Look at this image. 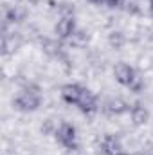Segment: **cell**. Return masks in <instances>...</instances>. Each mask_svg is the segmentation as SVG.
Wrapping results in <instances>:
<instances>
[{"mask_svg":"<svg viewBox=\"0 0 153 155\" xmlns=\"http://www.w3.org/2000/svg\"><path fill=\"white\" fill-rule=\"evenodd\" d=\"M105 4H106L108 7L115 9V7H121V5H124V0H106Z\"/></svg>","mask_w":153,"mask_h":155,"instance_id":"cell-11","label":"cell"},{"mask_svg":"<svg viewBox=\"0 0 153 155\" xmlns=\"http://www.w3.org/2000/svg\"><path fill=\"white\" fill-rule=\"evenodd\" d=\"M137 78H139L137 71H135L130 63H126V61H117L114 65V79L121 85V87L130 88Z\"/></svg>","mask_w":153,"mask_h":155,"instance_id":"cell-4","label":"cell"},{"mask_svg":"<svg viewBox=\"0 0 153 155\" xmlns=\"http://www.w3.org/2000/svg\"><path fill=\"white\" fill-rule=\"evenodd\" d=\"M54 139H56V143L60 146H63L69 152H74V150H77V146H79L77 144V130H76V126L72 123H69V121H61L56 126Z\"/></svg>","mask_w":153,"mask_h":155,"instance_id":"cell-2","label":"cell"},{"mask_svg":"<svg viewBox=\"0 0 153 155\" xmlns=\"http://www.w3.org/2000/svg\"><path fill=\"white\" fill-rule=\"evenodd\" d=\"M110 45H112V47H115V49H119V47H121V45H122V43H124V36H122V33H119V31H117V33H110Z\"/></svg>","mask_w":153,"mask_h":155,"instance_id":"cell-10","label":"cell"},{"mask_svg":"<svg viewBox=\"0 0 153 155\" xmlns=\"http://www.w3.org/2000/svg\"><path fill=\"white\" fill-rule=\"evenodd\" d=\"M150 7H151V13H153V0H150Z\"/></svg>","mask_w":153,"mask_h":155,"instance_id":"cell-13","label":"cell"},{"mask_svg":"<svg viewBox=\"0 0 153 155\" xmlns=\"http://www.w3.org/2000/svg\"><path fill=\"white\" fill-rule=\"evenodd\" d=\"M88 2H92V4H105L106 0H88Z\"/></svg>","mask_w":153,"mask_h":155,"instance_id":"cell-12","label":"cell"},{"mask_svg":"<svg viewBox=\"0 0 153 155\" xmlns=\"http://www.w3.org/2000/svg\"><path fill=\"white\" fill-rule=\"evenodd\" d=\"M105 112L108 114V116H122V114H126V112H130V105L122 99V97H110L106 103H105Z\"/></svg>","mask_w":153,"mask_h":155,"instance_id":"cell-8","label":"cell"},{"mask_svg":"<svg viewBox=\"0 0 153 155\" xmlns=\"http://www.w3.org/2000/svg\"><path fill=\"white\" fill-rule=\"evenodd\" d=\"M13 107L15 110L22 112V114H31L36 112L41 107V94H40V87L38 85H27L25 88H22L15 99H13Z\"/></svg>","mask_w":153,"mask_h":155,"instance_id":"cell-1","label":"cell"},{"mask_svg":"<svg viewBox=\"0 0 153 155\" xmlns=\"http://www.w3.org/2000/svg\"><path fill=\"white\" fill-rule=\"evenodd\" d=\"M130 117H132L133 126H144V124L150 123V110H148L144 105L135 103V105H132V108H130Z\"/></svg>","mask_w":153,"mask_h":155,"instance_id":"cell-9","label":"cell"},{"mask_svg":"<svg viewBox=\"0 0 153 155\" xmlns=\"http://www.w3.org/2000/svg\"><path fill=\"white\" fill-rule=\"evenodd\" d=\"M99 150L103 155H124L121 139L114 134H105L99 141Z\"/></svg>","mask_w":153,"mask_h":155,"instance_id":"cell-6","label":"cell"},{"mask_svg":"<svg viewBox=\"0 0 153 155\" xmlns=\"http://www.w3.org/2000/svg\"><path fill=\"white\" fill-rule=\"evenodd\" d=\"M54 33L60 40H70L76 36L77 33V22L74 13L72 15H61L60 20L54 25Z\"/></svg>","mask_w":153,"mask_h":155,"instance_id":"cell-3","label":"cell"},{"mask_svg":"<svg viewBox=\"0 0 153 155\" xmlns=\"http://www.w3.org/2000/svg\"><path fill=\"white\" fill-rule=\"evenodd\" d=\"M86 90H88V88L83 87V85H79V83H67V85H63V87L60 88V96H61V99H63L67 105L76 107L77 103H79V99L85 96Z\"/></svg>","mask_w":153,"mask_h":155,"instance_id":"cell-5","label":"cell"},{"mask_svg":"<svg viewBox=\"0 0 153 155\" xmlns=\"http://www.w3.org/2000/svg\"><path fill=\"white\" fill-rule=\"evenodd\" d=\"M76 108L81 112V114H85V116H94V114H97L99 103H97L96 94H94L90 88H88V90L85 92V96L79 99V103L76 105Z\"/></svg>","mask_w":153,"mask_h":155,"instance_id":"cell-7","label":"cell"}]
</instances>
